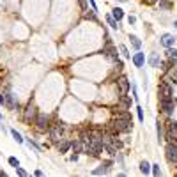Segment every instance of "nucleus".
<instances>
[{
    "instance_id": "nucleus-1",
    "label": "nucleus",
    "mask_w": 177,
    "mask_h": 177,
    "mask_svg": "<svg viewBox=\"0 0 177 177\" xmlns=\"http://www.w3.org/2000/svg\"><path fill=\"white\" fill-rule=\"evenodd\" d=\"M110 129H112L114 133H128V131L133 129V122L128 120V119H117L115 117L110 122Z\"/></svg>"
},
{
    "instance_id": "nucleus-2",
    "label": "nucleus",
    "mask_w": 177,
    "mask_h": 177,
    "mask_svg": "<svg viewBox=\"0 0 177 177\" xmlns=\"http://www.w3.org/2000/svg\"><path fill=\"white\" fill-rule=\"evenodd\" d=\"M23 119H25V122H27V124H32V122H36V119H37V108H36V105H34L32 101L27 105V108H25V114H23Z\"/></svg>"
},
{
    "instance_id": "nucleus-3",
    "label": "nucleus",
    "mask_w": 177,
    "mask_h": 177,
    "mask_svg": "<svg viewBox=\"0 0 177 177\" xmlns=\"http://www.w3.org/2000/svg\"><path fill=\"white\" fill-rule=\"evenodd\" d=\"M158 94H159V99H172V94H174V90H172V87H170V83H168L167 80H165L163 83H159Z\"/></svg>"
},
{
    "instance_id": "nucleus-4",
    "label": "nucleus",
    "mask_w": 177,
    "mask_h": 177,
    "mask_svg": "<svg viewBox=\"0 0 177 177\" xmlns=\"http://www.w3.org/2000/svg\"><path fill=\"white\" fill-rule=\"evenodd\" d=\"M62 133H64V124H55V126H53V128H52V129H50V138H52V142H57V143H59L60 140H62Z\"/></svg>"
},
{
    "instance_id": "nucleus-5",
    "label": "nucleus",
    "mask_w": 177,
    "mask_h": 177,
    "mask_svg": "<svg viewBox=\"0 0 177 177\" xmlns=\"http://www.w3.org/2000/svg\"><path fill=\"white\" fill-rule=\"evenodd\" d=\"M159 106H161V110H163L165 115H170L174 112V108H176L174 99H159Z\"/></svg>"
},
{
    "instance_id": "nucleus-6",
    "label": "nucleus",
    "mask_w": 177,
    "mask_h": 177,
    "mask_svg": "<svg viewBox=\"0 0 177 177\" xmlns=\"http://www.w3.org/2000/svg\"><path fill=\"white\" fill-rule=\"evenodd\" d=\"M50 117L48 115H44V114H37V119H36V124H37V128H39L41 131H46L48 128H50Z\"/></svg>"
},
{
    "instance_id": "nucleus-7",
    "label": "nucleus",
    "mask_w": 177,
    "mask_h": 177,
    "mask_svg": "<svg viewBox=\"0 0 177 177\" xmlns=\"http://www.w3.org/2000/svg\"><path fill=\"white\" fill-rule=\"evenodd\" d=\"M167 158H168V161L177 163V145H176V142H170V143L167 145Z\"/></svg>"
},
{
    "instance_id": "nucleus-8",
    "label": "nucleus",
    "mask_w": 177,
    "mask_h": 177,
    "mask_svg": "<svg viewBox=\"0 0 177 177\" xmlns=\"http://www.w3.org/2000/svg\"><path fill=\"white\" fill-rule=\"evenodd\" d=\"M131 108V99L126 94H120V98L117 101V110H129Z\"/></svg>"
},
{
    "instance_id": "nucleus-9",
    "label": "nucleus",
    "mask_w": 177,
    "mask_h": 177,
    "mask_svg": "<svg viewBox=\"0 0 177 177\" xmlns=\"http://www.w3.org/2000/svg\"><path fill=\"white\" fill-rule=\"evenodd\" d=\"M167 138L170 142H176L177 140V122H170L167 126Z\"/></svg>"
},
{
    "instance_id": "nucleus-10",
    "label": "nucleus",
    "mask_w": 177,
    "mask_h": 177,
    "mask_svg": "<svg viewBox=\"0 0 177 177\" xmlns=\"http://www.w3.org/2000/svg\"><path fill=\"white\" fill-rule=\"evenodd\" d=\"M117 87H119V92L120 94H128V90H129V81H128V78L120 76L117 80Z\"/></svg>"
},
{
    "instance_id": "nucleus-11",
    "label": "nucleus",
    "mask_w": 177,
    "mask_h": 177,
    "mask_svg": "<svg viewBox=\"0 0 177 177\" xmlns=\"http://www.w3.org/2000/svg\"><path fill=\"white\" fill-rule=\"evenodd\" d=\"M71 149H73L76 154L85 152V142H83V140H76V142H73V143H71Z\"/></svg>"
},
{
    "instance_id": "nucleus-12",
    "label": "nucleus",
    "mask_w": 177,
    "mask_h": 177,
    "mask_svg": "<svg viewBox=\"0 0 177 177\" xmlns=\"http://www.w3.org/2000/svg\"><path fill=\"white\" fill-rule=\"evenodd\" d=\"M143 62H145V55H143L142 52H138V53L133 55V64H135L137 67H142V66H143Z\"/></svg>"
},
{
    "instance_id": "nucleus-13",
    "label": "nucleus",
    "mask_w": 177,
    "mask_h": 177,
    "mask_svg": "<svg viewBox=\"0 0 177 177\" xmlns=\"http://www.w3.org/2000/svg\"><path fill=\"white\" fill-rule=\"evenodd\" d=\"M110 165H112V161H105V163L101 165V168H96V170H94L92 174H94V176H101V174H106V172L110 170Z\"/></svg>"
},
{
    "instance_id": "nucleus-14",
    "label": "nucleus",
    "mask_w": 177,
    "mask_h": 177,
    "mask_svg": "<svg viewBox=\"0 0 177 177\" xmlns=\"http://www.w3.org/2000/svg\"><path fill=\"white\" fill-rule=\"evenodd\" d=\"M174 41H176V37H174V36H170V34H165V36L161 37V44H163V46H167V48H172Z\"/></svg>"
},
{
    "instance_id": "nucleus-15",
    "label": "nucleus",
    "mask_w": 177,
    "mask_h": 177,
    "mask_svg": "<svg viewBox=\"0 0 177 177\" xmlns=\"http://www.w3.org/2000/svg\"><path fill=\"white\" fill-rule=\"evenodd\" d=\"M5 105H7L11 110H16L18 103H16V99H14V96H13V94H7V96H5Z\"/></svg>"
},
{
    "instance_id": "nucleus-16",
    "label": "nucleus",
    "mask_w": 177,
    "mask_h": 177,
    "mask_svg": "<svg viewBox=\"0 0 177 177\" xmlns=\"http://www.w3.org/2000/svg\"><path fill=\"white\" fill-rule=\"evenodd\" d=\"M110 59H114V60H117V48H110V46H106L105 50H103Z\"/></svg>"
},
{
    "instance_id": "nucleus-17",
    "label": "nucleus",
    "mask_w": 177,
    "mask_h": 177,
    "mask_svg": "<svg viewBox=\"0 0 177 177\" xmlns=\"http://www.w3.org/2000/svg\"><path fill=\"white\" fill-rule=\"evenodd\" d=\"M112 16H114L117 21H120L122 18H124V11H122L120 7H115V9H114V13H112Z\"/></svg>"
},
{
    "instance_id": "nucleus-18",
    "label": "nucleus",
    "mask_w": 177,
    "mask_h": 177,
    "mask_svg": "<svg viewBox=\"0 0 177 177\" xmlns=\"http://www.w3.org/2000/svg\"><path fill=\"white\" fill-rule=\"evenodd\" d=\"M140 172H142V174H145V176H147V174H149V172H151V165H149V163H147V161H142V163H140Z\"/></svg>"
},
{
    "instance_id": "nucleus-19",
    "label": "nucleus",
    "mask_w": 177,
    "mask_h": 177,
    "mask_svg": "<svg viewBox=\"0 0 177 177\" xmlns=\"http://www.w3.org/2000/svg\"><path fill=\"white\" fill-rule=\"evenodd\" d=\"M71 147V143L69 142H66V140H62L59 142V152H67V149Z\"/></svg>"
},
{
    "instance_id": "nucleus-20",
    "label": "nucleus",
    "mask_w": 177,
    "mask_h": 177,
    "mask_svg": "<svg viewBox=\"0 0 177 177\" xmlns=\"http://www.w3.org/2000/svg\"><path fill=\"white\" fill-rule=\"evenodd\" d=\"M106 21H108V25H110L112 28H119V21L115 20L114 16H110V14H108V16H106Z\"/></svg>"
},
{
    "instance_id": "nucleus-21",
    "label": "nucleus",
    "mask_w": 177,
    "mask_h": 177,
    "mask_svg": "<svg viewBox=\"0 0 177 177\" xmlns=\"http://www.w3.org/2000/svg\"><path fill=\"white\" fill-rule=\"evenodd\" d=\"M167 55H168V59H170V60H177V50L168 48V50H167Z\"/></svg>"
},
{
    "instance_id": "nucleus-22",
    "label": "nucleus",
    "mask_w": 177,
    "mask_h": 177,
    "mask_svg": "<svg viewBox=\"0 0 177 177\" xmlns=\"http://www.w3.org/2000/svg\"><path fill=\"white\" fill-rule=\"evenodd\" d=\"M129 39H131V44H133V46H135V48H137V50H140V46H142V41L138 39L137 36H131V37H129Z\"/></svg>"
},
{
    "instance_id": "nucleus-23",
    "label": "nucleus",
    "mask_w": 177,
    "mask_h": 177,
    "mask_svg": "<svg viewBox=\"0 0 177 177\" xmlns=\"http://www.w3.org/2000/svg\"><path fill=\"white\" fill-rule=\"evenodd\" d=\"M119 50H120V53H122V57H124V59H131V55L128 53V48H126L124 44H120V46H119Z\"/></svg>"
},
{
    "instance_id": "nucleus-24",
    "label": "nucleus",
    "mask_w": 177,
    "mask_h": 177,
    "mask_svg": "<svg viewBox=\"0 0 177 177\" xmlns=\"http://www.w3.org/2000/svg\"><path fill=\"white\" fill-rule=\"evenodd\" d=\"M11 135H13V138H14V140H16L18 143H21V142H23V138H21V135L18 133V131H16V129H13V131H11Z\"/></svg>"
},
{
    "instance_id": "nucleus-25",
    "label": "nucleus",
    "mask_w": 177,
    "mask_h": 177,
    "mask_svg": "<svg viewBox=\"0 0 177 177\" xmlns=\"http://www.w3.org/2000/svg\"><path fill=\"white\" fill-rule=\"evenodd\" d=\"M149 62H151V66H152V67H158V66H159V59H158L156 55H151Z\"/></svg>"
},
{
    "instance_id": "nucleus-26",
    "label": "nucleus",
    "mask_w": 177,
    "mask_h": 177,
    "mask_svg": "<svg viewBox=\"0 0 177 177\" xmlns=\"http://www.w3.org/2000/svg\"><path fill=\"white\" fill-rule=\"evenodd\" d=\"M159 5H161L163 9H170V5H172V4H170L168 0H159Z\"/></svg>"
},
{
    "instance_id": "nucleus-27",
    "label": "nucleus",
    "mask_w": 177,
    "mask_h": 177,
    "mask_svg": "<svg viewBox=\"0 0 177 177\" xmlns=\"http://www.w3.org/2000/svg\"><path fill=\"white\" fill-rule=\"evenodd\" d=\"M151 170H152V174H154V176H161V170H159V165H152V168H151Z\"/></svg>"
},
{
    "instance_id": "nucleus-28",
    "label": "nucleus",
    "mask_w": 177,
    "mask_h": 177,
    "mask_svg": "<svg viewBox=\"0 0 177 177\" xmlns=\"http://www.w3.org/2000/svg\"><path fill=\"white\" fill-rule=\"evenodd\" d=\"M9 163H11V165H13L14 168H16V167H20V163H18V159H16L14 156H11V158H9Z\"/></svg>"
},
{
    "instance_id": "nucleus-29",
    "label": "nucleus",
    "mask_w": 177,
    "mask_h": 177,
    "mask_svg": "<svg viewBox=\"0 0 177 177\" xmlns=\"http://www.w3.org/2000/svg\"><path fill=\"white\" fill-rule=\"evenodd\" d=\"M16 174H18V176H21V177L27 176V172H25V170H23L21 167H16Z\"/></svg>"
},
{
    "instance_id": "nucleus-30",
    "label": "nucleus",
    "mask_w": 177,
    "mask_h": 177,
    "mask_svg": "<svg viewBox=\"0 0 177 177\" xmlns=\"http://www.w3.org/2000/svg\"><path fill=\"white\" fill-rule=\"evenodd\" d=\"M137 114H138V119H140V120H143V110H142L140 106H137Z\"/></svg>"
},
{
    "instance_id": "nucleus-31",
    "label": "nucleus",
    "mask_w": 177,
    "mask_h": 177,
    "mask_svg": "<svg viewBox=\"0 0 177 177\" xmlns=\"http://www.w3.org/2000/svg\"><path fill=\"white\" fill-rule=\"evenodd\" d=\"M85 18H89V20H96V14H94V13H85Z\"/></svg>"
},
{
    "instance_id": "nucleus-32",
    "label": "nucleus",
    "mask_w": 177,
    "mask_h": 177,
    "mask_svg": "<svg viewBox=\"0 0 177 177\" xmlns=\"http://www.w3.org/2000/svg\"><path fill=\"white\" fill-rule=\"evenodd\" d=\"M158 138L161 140V122L158 120Z\"/></svg>"
},
{
    "instance_id": "nucleus-33",
    "label": "nucleus",
    "mask_w": 177,
    "mask_h": 177,
    "mask_svg": "<svg viewBox=\"0 0 177 177\" xmlns=\"http://www.w3.org/2000/svg\"><path fill=\"white\" fill-rule=\"evenodd\" d=\"M78 2H80V5H81V9L87 11V4H85V0H78Z\"/></svg>"
},
{
    "instance_id": "nucleus-34",
    "label": "nucleus",
    "mask_w": 177,
    "mask_h": 177,
    "mask_svg": "<svg viewBox=\"0 0 177 177\" xmlns=\"http://www.w3.org/2000/svg\"><path fill=\"white\" fill-rule=\"evenodd\" d=\"M0 105H5V96L0 94Z\"/></svg>"
},
{
    "instance_id": "nucleus-35",
    "label": "nucleus",
    "mask_w": 177,
    "mask_h": 177,
    "mask_svg": "<svg viewBox=\"0 0 177 177\" xmlns=\"http://www.w3.org/2000/svg\"><path fill=\"white\" fill-rule=\"evenodd\" d=\"M128 21H129V25H133V23H135V16H129V18H128Z\"/></svg>"
},
{
    "instance_id": "nucleus-36",
    "label": "nucleus",
    "mask_w": 177,
    "mask_h": 177,
    "mask_svg": "<svg viewBox=\"0 0 177 177\" xmlns=\"http://www.w3.org/2000/svg\"><path fill=\"white\" fill-rule=\"evenodd\" d=\"M89 2H90V5H92V11H96V2H94V0H89Z\"/></svg>"
},
{
    "instance_id": "nucleus-37",
    "label": "nucleus",
    "mask_w": 177,
    "mask_h": 177,
    "mask_svg": "<svg viewBox=\"0 0 177 177\" xmlns=\"http://www.w3.org/2000/svg\"><path fill=\"white\" fill-rule=\"evenodd\" d=\"M143 2H145V4H149V5H151V4H156L158 0H143Z\"/></svg>"
},
{
    "instance_id": "nucleus-38",
    "label": "nucleus",
    "mask_w": 177,
    "mask_h": 177,
    "mask_svg": "<svg viewBox=\"0 0 177 177\" xmlns=\"http://www.w3.org/2000/svg\"><path fill=\"white\" fill-rule=\"evenodd\" d=\"M174 25H176V28H177V20H176V23H174Z\"/></svg>"
},
{
    "instance_id": "nucleus-39",
    "label": "nucleus",
    "mask_w": 177,
    "mask_h": 177,
    "mask_svg": "<svg viewBox=\"0 0 177 177\" xmlns=\"http://www.w3.org/2000/svg\"><path fill=\"white\" fill-rule=\"evenodd\" d=\"M119 2H126V0H119Z\"/></svg>"
},
{
    "instance_id": "nucleus-40",
    "label": "nucleus",
    "mask_w": 177,
    "mask_h": 177,
    "mask_svg": "<svg viewBox=\"0 0 177 177\" xmlns=\"http://www.w3.org/2000/svg\"><path fill=\"white\" fill-rule=\"evenodd\" d=\"M0 119H2V114H0Z\"/></svg>"
},
{
    "instance_id": "nucleus-41",
    "label": "nucleus",
    "mask_w": 177,
    "mask_h": 177,
    "mask_svg": "<svg viewBox=\"0 0 177 177\" xmlns=\"http://www.w3.org/2000/svg\"><path fill=\"white\" fill-rule=\"evenodd\" d=\"M0 81H2V78H0Z\"/></svg>"
}]
</instances>
